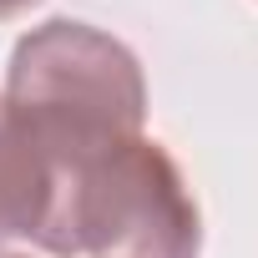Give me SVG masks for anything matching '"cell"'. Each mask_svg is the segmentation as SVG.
<instances>
[{"label": "cell", "instance_id": "obj_2", "mask_svg": "<svg viewBox=\"0 0 258 258\" xmlns=\"http://www.w3.org/2000/svg\"><path fill=\"white\" fill-rule=\"evenodd\" d=\"M36 248L51 258H198L203 218L167 147L132 137L51 187Z\"/></svg>", "mask_w": 258, "mask_h": 258}, {"label": "cell", "instance_id": "obj_1", "mask_svg": "<svg viewBox=\"0 0 258 258\" xmlns=\"http://www.w3.org/2000/svg\"><path fill=\"white\" fill-rule=\"evenodd\" d=\"M11 116L51 167V187L91 157L142 137L147 81L137 56L86 21H46L26 31L6 66Z\"/></svg>", "mask_w": 258, "mask_h": 258}, {"label": "cell", "instance_id": "obj_4", "mask_svg": "<svg viewBox=\"0 0 258 258\" xmlns=\"http://www.w3.org/2000/svg\"><path fill=\"white\" fill-rule=\"evenodd\" d=\"M31 6H36V0H0V21H11V16H21Z\"/></svg>", "mask_w": 258, "mask_h": 258}, {"label": "cell", "instance_id": "obj_3", "mask_svg": "<svg viewBox=\"0 0 258 258\" xmlns=\"http://www.w3.org/2000/svg\"><path fill=\"white\" fill-rule=\"evenodd\" d=\"M46 208H51V167L21 132L11 106L0 101V243L11 238L36 243Z\"/></svg>", "mask_w": 258, "mask_h": 258}, {"label": "cell", "instance_id": "obj_5", "mask_svg": "<svg viewBox=\"0 0 258 258\" xmlns=\"http://www.w3.org/2000/svg\"><path fill=\"white\" fill-rule=\"evenodd\" d=\"M0 258H21V253H0Z\"/></svg>", "mask_w": 258, "mask_h": 258}]
</instances>
